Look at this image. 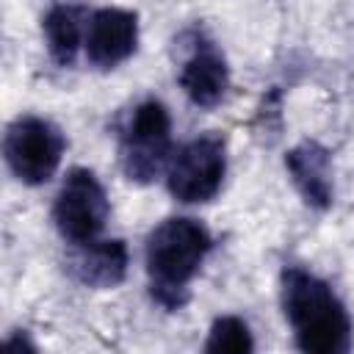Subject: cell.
Instances as JSON below:
<instances>
[{
  "label": "cell",
  "instance_id": "1",
  "mask_svg": "<svg viewBox=\"0 0 354 354\" xmlns=\"http://www.w3.org/2000/svg\"><path fill=\"white\" fill-rule=\"evenodd\" d=\"M282 310L293 337L307 354H343L351 348V318L337 293L313 271H282Z\"/></svg>",
  "mask_w": 354,
  "mask_h": 354
},
{
  "label": "cell",
  "instance_id": "2",
  "mask_svg": "<svg viewBox=\"0 0 354 354\" xmlns=\"http://www.w3.org/2000/svg\"><path fill=\"white\" fill-rule=\"evenodd\" d=\"M213 238L205 224L188 216L160 221L147 238V277L152 299L166 310L188 301V285L199 274Z\"/></svg>",
  "mask_w": 354,
  "mask_h": 354
},
{
  "label": "cell",
  "instance_id": "3",
  "mask_svg": "<svg viewBox=\"0 0 354 354\" xmlns=\"http://www.w3.org/2000/svg\"><path fill=\"white\" fill-rule=\"evenodd\" d=\"M122 171L133 183H152L171 160V119L160 100L138 102L119 133Z\"/></svg>",
  "mask_w": 354,
  "mask_h": 354
},
{
  "label": "cell",
  "instance_id": "4",
  "mask_svg": "<svg viewBox=\"0 0 354 354\" xmlns=\"http://www.w3.org/2000/svg\"><path fill=\"white\" fill-rule=\"evenodd\" d=\"M66 149L64 133L41 116H19L8 124L3 138V155L11 174L25 185L47 183Z\"/></svg>",
  "mask_w": 354,
  "mask_h": 354
},
{
  "label": "cell",
  "instance_id": "5",
  "mask_svg": "<svg viewBox=\"0 0 354 354\" xmlns=\"http://www.w3.org/2000/svg\"><path fill=\"white\" fill-rule=\"evenodd\" d=\"M227 171V149L224 138L205 133L191 141H185L177 152H171V160L166 166V185L169 194L185 205L210 202Z\"/></svg>",
  "mask_w": 354,
  "mask_h": 354
},
{
  "label": "cell",
  "instance_id": "6",
  "mask_svg": "<svg viewBox=\"0 0 354 354\" xmlns=\"http://www.w3.org/2000/svg\"><path fill=\"white\" fill-rule=\"evenodd\" d=\"M108 210V194L97 174L80 166L69 169L53 202V221L58 232L72 243H88L105 230Z\"/></svg>",
  "mask_w": 354,
  "mask_h": 354
},
{
  "label": "cell",
  "instance_id": "7",
  "mask_svg": "<svg viewBox=\"0 0 354 354\" xmlns=\"http://www.w3.org/2000/svg\"><path fill=\"white\" fill-rule=\"evenodd\" d=\"M138 17L124 8H100L88 19L86 55L97 69H113L136 53Z\"/></svg>",
  "mask_w": 354,
  "mask_h": 354
},
{
  "label": "cell",
  "instance_id": "8",
  "mask_svg": "<svg viewBox=\"0 0 354 354\" xmlns=\"http://www.w3.org/2000/svg\"><path fill=\"white\" fill-rule=\"evenodd\" d=\"M180 86L188 94V100L199 108H213L216 102H221L230 86L227 58L202 33H194L191 50L180 64Z\"/></svg>",
  "mask_w": 354,
  "mask_h": 354
},
{
  "label": "cell",
  "instance_id": "9",
  "mask_svg": "<svg viewBox=\"0 0 354 354\" xmlns=\"http://www.w3.org/2000/svg\"><path fill=\"white\" fill-rule=\"evenodd\" d=\"M127 246L119 238L111 241H88V243H75V252L66 257V271L86 288H116L127 277Z\"/></svg>",
  "mask_w": 354,
  "mask_h": 354
},
{
  "label": "cell",
  "instance_id": "10",
  "mask_svg": "<svg viewBox=\"0 0 354 354\" xmlns=\"http://www.w3.org/2000/svg\"><path fill=\"white\" fill-rule=\"evenodd\" d=\"M293 185L307 205L324 210L332 205V158L318 141H301L285 155Z\"/></svg>",
  "mask_w": 354,
  "mask_h": 354
},
{
  "label": "cell",
  "instance_id": "11",
  "mask_svg": "<svg viewBox=\"0 0 354 354\" xmlns=\"http://www.w3.org/2000/svg\"><path fill=\"white\" fill-rule=\"evenodd\" d=\"M88 19L91 17L80 3H58L44 14L41 30H44L47 50L55 64H61V66L75 64L77 50L86 41Z\"/></svg>",
  "mask_w": 354,
  "mask_h": 354
},
{
  "label": "cell",
  "instance_id": "12",
  "mask_svg": "<svg viewBox=\"0 0 354 354\" xmlns=\"http://www.w3.org/2000/svg\"><path fill=\"white\" fill-rule=\"evenodd\" d=\"M252 348H254L252 332H249L246 321H241L238 315L216 318L207 332V340H205L207 354H249Z\"/></svg>",
  "mask_w": 354,
  "mask_h": 354
}]
</instances>
